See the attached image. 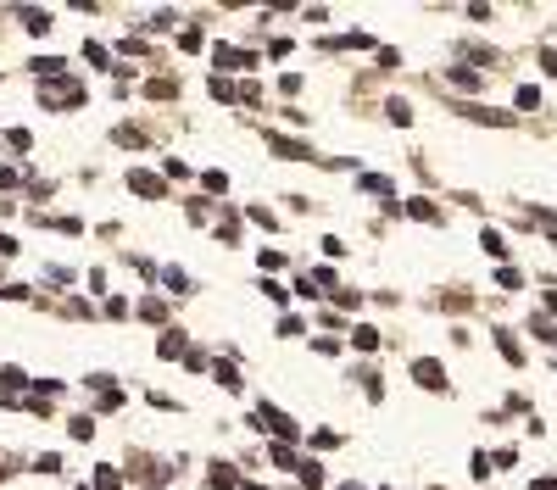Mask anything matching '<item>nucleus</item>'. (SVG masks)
Here are the masks:
<instances>
[{
	"instance_id": "obj_11",
	"label": "nucleus",
	"mask_w": 557,
	"mask_h": 490,
	"mask_svg": "<svg viewBox=\"0 0 557 490\" xmlns=\"http://www.w3.org/2000/svg\"><path fill=\"white\" fill-rule=\"evenodd\" d=\"M95 490H117V474H112V468H100V474H95Z\"/></svg>"
},
{
	"instance_id": "obj_15",
	"label": "nucleus",
	"mask_w": 557,
	"mask_h": 490,
	"mask_svg": "<svg viewBox=\"0 0 557 490\" xmlns=\"http://www.w3.org/2000/svg\"><path fill=\"white\" fill-rule=\"evenodd\" d=\"M340 490H362V485H340Z\"/></svg>"
},
{
	"instance_id": "obj_5",
	"label": "nucleus",
	"mask_w": 557,
	"mask_h": 490,
	"mask_svg": "<svg viewBox=\"0 0 557 490\" xmlns=\"http://www.w3.org/2000/svg\"><path fill=\"white\" fill-rule=\"evenodd\" d=\"M129 190H140V195H162V178H157V173H134V178H129Z\"/></svg>"
},
{
	"instance_id": "obj_1",
	"label": "nucleus",
	"mask_w": 557,
	"mask_h": 490,
	"mask_svg": "<svg viewBox=\"0 0 557 490\" xmlns=\"http://www.w3.org/2000/svg\"><path fill=\"white\" fill-rule=\"evenodd\" d=\"M268 151H279V157H290V162H313V145H301V140H290V134H268Z\"/></svg>"
},
{
	"instance_id": "obj_12",
	"label": "nucleus",
	"mask_w": 557,
	"mask_h": 490,
	"mask_svg": "<svg viewBox=\"0 0 557 490\" xmlns=\"http://www.w3.org/2000/svg\"><path fill=\"white\" fill-rule=\"evenodd\" d=\"M11 251H17V240H11V234H0V256H11Z\"/></svg>"
},
{
	"instance_id": "obj_7",
	"label": "nucleus",
	"mask_w": 557,
	"mask_h": 490,
	"mask_svg": "<svg viewBox=\"0 0 557 490\" xmlns=\"http://www.w3.org/2000/svg\"><path fill=\"white\" fill-rule=\"evenodd\" d=\"M535 106H541V89L524 84V89H518V112H535Z\"/></svg>"
},
{
	"instance_id": "obj_3",
	"label": "nucleus",
	"mask_w": 557,
	"mask_h": 490,
	"mask_svg": "<svg viewBox=\"0 0 557 490\" xmlns=\"http://www.w3.org/2000/svg\"><path fill=\"white\" fill-rule=\"evenodd\" d=\"M412 379H418V385H429V390H446V373H440L429 357H418V362H412Z\"/></svg>"
},
{
	"instance_id": "obj_8",
	"label": "nucleus",
	"mask_w": 557,
	"mask_h": 490,
	"mask_svg": "<svg viewBox=\"0 0 557 490\" xmlns=\"http://www.w3.org/2000/svg\"><path fill=\"white\" fill-rule=\"evenodd\" d=\"M201 184H207L212 195H223V190H229V173H218V167H212V173H201Z\"/></svg>"
},
{
	"instance_id": "obj_4",
	"label": "nucleus",
	"mask_w": 557,
	"mask_h": 490,
	"mask_svg": "<svg viewBox=\"0 0 557 490\" xmlns=\"http://www.w3.org/2000/svg\"><path fill=\"white\" fill-rule=\"evenodd\" d=\"M218 67H251V51H235V45H218Z\"/></svg>"
},
{
	"instance_id": "obj_2",
	"label": "nucleus",
	"mask_w": 557,
	"mask_h": 490,
	"mask_svg": "<svg viewBox=\"0 0 557 490\" xmlns=\"http://www.w3.org/2000/svg\"><path fill=\"white\" fill-rule=\"evenodd\" d=\"M256 423H262V429H273V435H279V440H284V446H290V440H296V423H290V418H284V412H273V407H262V412H256Z\"/></svg>"
},
{
	"instance_id": "obj_6",
	"label": "nucleus",
	"mask_w": 557,
	"mask_h": 490,
	"mask_svg": "<svg viewBox=\"0 0 557 490\" xmlns=\"http://www.w3.org/2000/svg\"><path fill=\"white\" fill-rule=\"evenodd\" d=\"M240 479H235V468H223V463H218V468H212V490H235Z\"/></svg>"
},
{
	"instance_id": "obj_10",
	"label": "nucleus",
	"mask_w": 557,
	"mask_h": 490,
	"mask_svg": "<svg viewBox=\"0 0 557 490\" xmlns=\"http://www.w3.org/2000/svg\"><path fill=\"white\" fill-rule=\"evenodd\" d=\"M479 245H485V251H496V256H502V251H507V245H502V234H496V229H485V234H479Z\"/></svg>"
},
{
	"instance_id": "obj_9",
	"label": "nucleus",
	"mask_w": 557,
	"mask_h": 490,
	"mask_svg": "<svg viewBox=\"0 0 557 490\" xmlns=\"http://www.w3.org/2000/svg\"><path fill=\"white\" fill-rule=\"evenodd\" d=\"M362 190H374V195H391V178H379V173H368V178H362Z\"/></svg>"
},
{
	"instance_id": "obj_14",
	"label": "nucleus",
	"mask_w": 557,
	"mask_h": 490,
	"mask_svg": "<svg viewBox=\"0 0 557 490\" xmlns=\"http://www.w3.org/2000/svg\"><path fill=\"white\" fill-rule=\"evenodd\" d=\"M530 490H557V479H535V485H530Z\"/></svg>"
},
{
	"instance_id": "obj_13",
	"label": "nucleus",
	"mask_w": 557,
	"mask_h": 490,
	"mask_svg": "<svg viewBox=\"0 0 557 490\" xmlns=\"http://www.w3.org/2000/svg\"><path fill=\"white\" fill-rule=\"evenodd\" d=\"M541 62H546V73H557V51H541Z\"/></svg>"
}]
</instances>
